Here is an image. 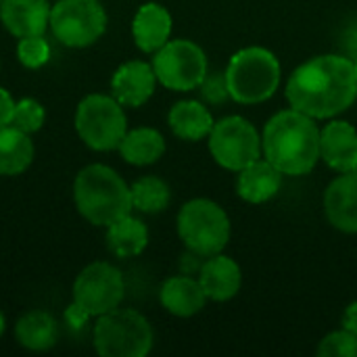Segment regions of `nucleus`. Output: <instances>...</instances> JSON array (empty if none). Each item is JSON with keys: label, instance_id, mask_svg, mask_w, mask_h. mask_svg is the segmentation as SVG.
I'll list each match as a JSON object with an SVG mask.
<instances>
[{"label": "nucleus", "instance_id": "nucleus-7", "mask_svg": "<svg viewBox=\"0 0 357 357\" xmlns=\"http://www.w3.org/2000/svg\"><path fill=\"white\" fill-rule=\"evenodd\" d=\"M75 132L82 142L92 151H115L119 149L126 132L128 119L123 105L115 96L107 94H88L79 100L75 109Z\"/></svg>", "mask_w": 357, "mask_h": 357}, {"label": "nucleus", "instance_id": "nucleus-25", "mask_svg": "<svg viewBox=\"0 0 357 357\" xmlns=\"http://www.w3.org/2000/svg\"><path fill=\"white\" fill-rule=\"evenodd\" d=\"M132 209L140 213H161L169 207L172 190L165 180L157 176H144L138 178L132 186Z\"/></svg>", "mask_w": 357, "mask_h": 357}, {"label": "nucleus", "instance_id": "nucleus-31", "mask_svg": "<svg viewBox=\"0 0 357 357\" xmlns=\"http://www.w3.org/2000/svg\"><path fill=\"white\" fill-rule=\"evenodd\" d=\"M90 318H92V316H90L86 310H82L77 303H73V301H71V305L65 310V322H67V326L73 328V331L86 328V324L90 322Z\"/></svg>", "mask_w": 357, "mask_h": 357}, {"label": "nucleus", "instance_id": "nucleus-23", "mask_svg": "<svg viewBox=\"0 0 357 357\" xmlns=\"http://www.w3.org/2000/svg\"><path fill=\"white\" fill-rule=\"evenodd\" d=\"M149 245V228L142 220L132 213L119 218L111 226H107V247L113 255L126 259L140 255Z\"/></svg>", "mask_w": 357, "mask_h": 357}, {"label": "nucleus", "instance_id": "nucleus-8", "mask_svg": "<svg viewBox=\"0 0 357 357\" xmlns=\"http://www.w3.org/2000/svg\"><path fill=\"white\" fill-rule=\"evenodd\" d=\"M52 36L69 48H88L107 31V13L98 0H59L50 8Z\"/></svg>", "mask_w": 357, "mask_h": 357}, {"label": "nucleus", "instance_id": "nucleus-20", "mask_svg": "<svg viewBox=\"0 0 357 357\" xmlns=\"http://www.w3.org/2000/svg\"><path fill=\"white\" fill-rule=\"evenodd\" d=\"M167 123L180 140L197 142L209 136L213 130V117L209 109L199 100H180L167 113Z\"/></svg>", "mask_w": 357, "mask_h": 357}, {"label": "nucleus", "instance_id": "nucleus-30", "mask_svg": "<svg viewBox=\"0 0 357 357\" xmlns=\"http://www.w3.org/2000/svg\"><path fill=\"white\" fill-rule=\"evenodd\" d=\"M339 48H341V54H345L347 59H351V61L357 59V17L349 19L343 25L341 38H339Z\"/></svg>", "mask_w": 357, "mask_h": 357}, {"label": "nucleus", "instance_id": "nucleus-33", "mask_svg": "<svg viewBox=\"0 0 357 357\" xmlns=\"http://www.w3.org/2000/svg\"><path fill=\"white\" fill-rule=\"evenodd\" d=\"M341 324H343V328H345V331H349L351 335H356L357 337V301H354V303H349V305H347V310L343 312Z\"/></svg>", "mask_w": 357, "mask_h": 357}, {"label": "nucleus", "instance_id": "nucleus-37", "mask_svg": "<svg viewBox=\"0 0 357 357\" xmlns=\"http://www.w3.org/2000/svg\"><path fill=\"white\" fill-rule=\"evenodd\" d=\"M0 4H2V0H0Z\"/></svg>", "mask_w": 357, "mask_h": 357}, {"label": "nucleus", "instance_id": "nucleus-29", "mask_svg": "<svg viewBox=\"0 0 357 357\" xmlns=\"http://www.w3.org/2000/svg\"><path fill=\"white\" fill-rule=\"evenodd\" d=\"M199 92H201V98L207 105H224L230 98L226 73H222V71H211L209 73L207 71V75L199 84Z\"/></svg>", "mask_w": 357, "mask_h": 357}, {"label": "nucleus", "instance_id": "nucleus-5", "mask_svg": "<svg viewBox=\"0 0 357 357\" xmlns=\"http://www.w3.org/2000/svg\"><path fill=\"white\" fill-rule=\"evenodd\" d=\"M153 328L136 310H113L96 318L92 345L102 357H144L153 349Z\"/></svg>", "mask_w": 357, "mask_h": 357}, {"label": "nucleus", "instance_id": "nucleus-34", "mask_svg": "<svg viewBox=\"0 0 357 357\" xmlns=\"http://www.w3.org/2000/svg\"><path fill=\"white\" fill-rule=\"evenodd\" d=\"M4 328H6V320H4V314L0 312V337L4 335Z\"/></svg>", "mask_w": 357, "mask_h": 357}, {"label": "nucleus", "instance_id": "nucleus-19", "mask_svg": "<svg viewBox=\"0 0 357 357\" xmlns=\"http://www.w3.org/2000/svg\"><path fill=\"white\" fill-rule=\"evenodd\" d=\"M159 301L172 316L190 318L205 307L207 295L199 280L190 276H172L161 284Z\"/></svg>", "mask_w": 357, "mask_h": 357}, {"label": "nucleus", "instance_id": "nucleus-24", "mask_svg": "<svg viewBox=\"0 0 357 357\" xmlns=\"http://www.w3.org/2000/svg\"><path fill=\"white\" fill-rule=\"evenodd\" d=\"M33 161V142L29 134L10 126L0 128V176H19Z\"/></svg>", "mask_w": 357, "mask_h": 357}, {"label": "nucleus", "instance_id": "nucleus-4", "mask_svg": "<svg viewBox=\"0 0 357 357\" xmlns=\"http://www.w3.org/2000/svg\"><path fill=\"white\" fill-rule=\"evenodd\" d=\"M230 98L241 105H257L274 96L280 84V63L264 46H247L232 54L226 67Z\"/></svg>", "mask_w": 357, "mask_h": 357}, {"label": "nucleus", "instance_id": "nucleus-26", "mask_svg": "<svg viewBox=\"0 0 357 357\" xmlns=\"http://www.w3.org/2000/svg\"><path fill=\"white\" fill-rule=\"evenodd\" d=\"M17 59L25 69H40L50 61V44L44 36H27L17 42Z\"/></svg>", "mask_w": 357, "mask_h": 357}, {"label": "nucleus", "instance_id": "nucleus-3", "mask_svg": "<svg viewBox=\"0 0 357 357\" xmlns=\"http://www.w3.org/2000/svg\"><path fill=\"white\" fill-rule=\"evenodd\" d=\"M73 201L79 215L100 228L132 213L130 186L113 167L102 163H92L77 172L73 180Z\"/></svg>", "mask_w": 357, "mask_h": 357}, {"label": "nucleus", "instance_id": "nucleus-28", "mask_svg": "<svg viewBox=\"0 0 357 357\" xmlns=\"http://www.w3.org/2000/svg\"><path fill=\"white\" fill-rule=\"evenodd\" d=\"M320 357H357V337L349 331H335L318 345Z\"/></svg>", "mask_w": 357, "mask_h": 357}, {"label": "nucleus", "instance_id": "nucleus-27", "mask_svg": "<svg viewBox=\"0 0 357 357\" xmlns=\"http://www.w3.org/2000/svg\"><path fill=\"white\" fill-rule=\"evenodd\" d=\"M46 119L44 107L36 98H21L15 102V113H13V126L23 130L25 134H36Z\"/></svg>", "mask_w": 357, "mask_h": 357}, {"label": "nucleus", "instance_id": "nucleus-14", "mask_svg": "<svg viewBox=\"0 0 357 357\" xmlns=\"http://www.w3.org/2000/svg\"><path fill=\"white\" fill-rule=\"evenodd\" d=\"M48 0H2L0 21L15 38L44 36L50 23Z\"/></svg>", "mask_w": 357, "mask_h": 357}, {"label": "nucleus", "instance_id": "nucleus-9", "mask_svg": "<svg viewBox=\"0 0 357 357\" xmlns=\"http://www.w3.org/2000/svg\"><path fill=\"white\" fill-rule=\"evenodd\" d=\"M157 82L174 92H188L199 88L207 75V54L192 40H169L153 56Z\"/></svg>", "mask_w": 357, "mask_h": 357}, {"label": "nucleus", "instance_id": "nucleus-6", "mask_svg": "<svg viewBox=\"0 0 357 357\" xmlns=\"http://www.w3.org/2000/svg\"><path fill=\"white\" fill-rule=\"evenodd\" d=\"M178 234L188 251L211 257L230 241V218L215 201L192 199L178 211Z\"/></svg>", "mask_w": 357, "mask_h": 357}, {"label": "nucleus", "instance_id": "nucleus-12", "mask_svg": "<svg viewBox=\"0 0 357 357\" xmlns=\"http://www.w3.org/2000/svg\"><path fill=\"white\" fill-rule=\"evenodd\" d=\"M157 75L146 61H128L111 77V94L123 107H142L155 92Z\"/></svg>", "mask_w": 357, "mask_h": 357}, {"label": "nucleus", "instance_id": "nucleus-11", "mask_svg": "<svg viewBox=\"0 0 357 357\" xmlns=\"http://www.w3.org/2000/svg\"><path fill=\"white\" fill-rule=\"evenodd\" d=\"M123 297V274L113 264L94 261L86 266L73 280V303L86 310L92 318L117 310Z\"/></svg>", "mask_w": 357, "mask_h": 357}, {"label": "nucleus", "instance_id": "nucleus-15", "mask_svg": "<svg viewBox=\"0 0 357 357\" xmlns=\"http://www.w3.org/2000/svg\"><path fill=\"white\" fill-rule=\"evenodd\" d=\"M172 15L169 10L159 4V2H144L134 19H132V38L134 44L146 52V54H155L163 44L169 42L172 36Z\"/></svg>", "mask_w": 357, "mask_h": 357}, {"label": "nucleus", "instance_id": "nucleus-18", "mask_svg": "<svg viewBox=\"0 0 357 357\" xmlns=\"http://www.w3.org/2000/svg\"><path fill=\"white\" fill-rule=\"evenodd\" d=\"M280 184H282V174L268 159L259 157L238 172L236 192L243 201L261 205L278 195Z\"/></svg>", "mask_w": 357, "mask_h": 357}, {"label": "nucleus", "instance_id": "nucleus-22", "mask_svg": "<svg viewBox=\"0 0 357 357\" xmlns=\"http://www.w3.org/2000/svg\"><path fill=\"white\" fill-rule=\"evenodd\" d=\"M117 151L130 165H153L165 153V138L155 128H134L126 132Z\"/></svg>", "mask_w": 357, "mask_h": 357}, {"label": "nucleus", "instance_id": "nucleus-36", "mask_svg": "<svg viewBox=\"0 0 357 357\" xmlns=\"http://www.w3.org/2000/svg\"><path fill=\"white\" fill-rule=\"evenodd\" d=\"M354 65H356V75H357V59H356V61H354Z\"/></svg>", "mask_w": 357, "mask_h": 357}, {"label": "nucleus", "instance_id": "nucleus-21", "mask_svg": "<svg viewBox=\"0 0 357 357\" xmlns=\"http://www.w3.org/2000/svg\"><path fill=\"white\" fill-rule=\"evenodd\" d=\"M15 339L27 351H48L59 341V324L48 312L33 310L17 320Z\"/></svg>", "mask_w": 357, "mask_h": 357}, {"label": "nucleus", "instance_id": "nucleus-10", "mask_svg": "<svg viewBox=\"0 0 357 357\" xmlns=\"http://www.w3.org/2000/svg\"><path fill=\"white\" fill-rule=\"evenodd\" d=\"M207 138L211 157L224 169L241 172L261 157V136L257 128L241 115L215 121Z\"/></svg>", "mask_w": 357, "mask_h": 357}, {"label": "nucleus", "instance_id": "nucleus-16", "mask_svg": "<svg viewBox=\"0 0 357 357\" xmlns=\"http://www.w3.org/2000/svg\"><path fill=\"white\" fill-rule=\"evenodd\" d=\"M320 159L335 172H351L357 161V130L349 121L333 119L320 130Z\"/></svg>", "mask_w": 357, "mask_h": 357}, {"label": "nucleus", "instance_id": "nucleus-13", "mask_svg": "<svg viewBox=\"0 0 357 357\" xmlns=\"http://www.w3.org/2000/svg\"><path fill=\"white\" fill-rule=\"evenodd\" d=\"M324 213L333 228L357 234V176L351 172L335 178L324 192Z\"/></svg>", "mask_w": 357, "mask_h": 357}, {"label": "nucleus", "instance_id": "nucleus-17", "mask_svg": "<svg viewBox=\"0 0 357 357\" xmlns=\"http://www.w3.org/2000/svg\"><path fill=\"white\" fill-rule=\"evenodd\" d=\"M199 282L207 295V299L213 301H228L238 295L243 284V272L241 266L222 253L211 255L207 261H203L199 270Z\"/></svg>", "mask_w": 357, "mask_h": 357}, {"label": "nucleus", "instance_id": "nucleus-35", "mask_svg": "<svg viewBox=\"0 0 357 357\" xmlns=\"http://www.w3.org/2000/svg\"><path fill=\"white\" fill-rule=\"evenodd\" d=\"M351 174H356L357 176V161H356V165H354V169H351Z\"/></svg>", "mask_w": 357, "mask_h": 357}, {"label": "nucleus", "instance_id": "nucleus-1", "mask_svg": "<svg viewBox=\"0 0 357 357\" xmlns=\"http://www.w3.org/2000/svg\"><path fill=\"white\" fill-rule=\"evenodd\" d=\"M356 98V65L345 54L314 56L299 65L287 84L291 107L314 119H333L347 111Z\"/></svg>", "mask_w": 357, "mask_h": 357}, {"label": "nucleus", "instance_id": "nucleus-2", "mask_svg": "<svg viewBox=\"0 0 357 357\" xmlns=\"http://www.w3.org/2000/svg\"><path fill=\"white\" fill-rule=\"evenodd\" d=\"M261 151L282 176H305L320 161V128L293 107L278 111L264 128Z\"/></svg>", "mask_w": 357, "mask_h": 357}, {"label": "nucleus", "instance_id": "nucleus-32", "mask_svg": "<svg viewBox=\"0 0 357 357\" xmlns=\"http://www.w3.org/2000/svg\"><path fill=\"white\" fill-rule=\"evenodd\" d=\"M13 113H15V100L8 94V90L0 86V128L13 123Z\"/></svg>", "mask_w": 357, "mask_h": 357}]
</instances>
